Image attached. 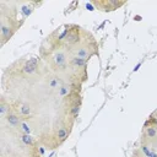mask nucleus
<instances>
[{
  "label": "nucleus",
  "mask_w": 157,
  "mask_h": 157,
  "mask_svg": "<svg viewBox=\"0 0 157 157\" xmlns=\"http://www.w3.org/2000/svg\"><path fill=\"white\" fill-rule=\"evenodd\" d=\"M150 157H157V155H156V153H153V152H152V153H151V156H150Z\"/></svg>",
  "instance_id": "6ab92c4d"
},
{
  "label": "nucleus",
  "mask_w": 157,
  "mask_h": 157,
  "mask_svg": "<svg viewBox=\"0 0 157 157\" xmlns=\"http://www.w3.org/2000/svg\"><path fill=\"white\" fill-rule=\"evenodd\" d=\"M21 140L25 145L27 146H32L33 144H35V140H33V138L30 135V134H22L21 135Z\"/></svg>",
  "instance_id": "423d86ee"
},
{
  "label": "nucleus",
  "mask_w": 157,
  "mask_h": 157,
  "mask_svg": "<svg viewBox=\"0 0 157 157\" xmlns=\"http://www.w3.org/2000/svg\"><path fill=\"white\" fill-rule=\"evenodd\" d=\"M22 12L25 13V15H28V13H31V11H28V8H27V6H23V8H22Z\"/></svg>",
  "instance_id": "a211bd4d"
},
{
  "label": "nucleus",
  "mask_w": 157,
  "mask_h": 157,
  "mask_svg": "<svg viewBox=\"0 0 157 157\" xmlns=\"http://www.w3.org/2000/svg\"><path fill=\"white\" fill-rule=\"evenodd\" d=\"M20 126H21V129H22V131L25 133V134H31V128L28 126L26 124V123H21V124H20Z\"/></svg>",
  "instance_id": "ddd939ff"
},
{
  "label": "nucleus",
  "mask_w": 157,
  "mask_h": 157,
  "mask_svg": "<svg viewBox=\"0 0 157 157\" xmlns=\"http://www.w3.org/2000/svg\"><path fill=\"white\" fill-rule=\"evenodd\" d=\"M65 42L66 44H75V43H77L79 42V36H77V33H67V36L65 37Z\"/></svg>",
  "instance_id": "20e7f679"
},
{
  "label": "nucleus",
  "mask_w": 157,
  "mask_h": 157,
  "mask_svg": "<svg viewBox=\"0 0 157 157\" xmlns=\"http://www.w3.org/2000/svg\"><path fill=\"white\" fill-rule=\"evenodd\" d=\"M75 53H76V57H79V58H82V59H86V60H87V58H90V54H88L86 48H80Z\"/></svg>",
  "instance_id": "1a4fd4ad"
},
{
  "label": "nucleus",
  "mask_w": 157,
  "mask_h": 157,
  "mask_svg": "<svg viewBox=\"0 0 157 157\" xmlns=\"http://www.w3.org/2000/svg\"><path fill=\"white\" fill-rule=\"evenodd\" d=\"M71 64L75 65V66H85V64H86V59L79 58V57H75V58L71 60Z\"/></svg>",
  "instance_id": "9d476101"
},
{
  "label": "nucleus",
  "mask_w": 157,
  "mask_h": 157,
  "mask_svg": "<svg viewBox=\"0 0 157 157\" xmlns=\"http://www.w3.org/2000/svg\"><path fill=\"white\" fill-rule=\"evenodd\" d=\"M37 58H32V59H30L27 63L25 64V66H23V71L26 72V74H33L36 70H37Z\"/></svg>",
  "instance_id": "f257e3e1"
},
{
  "label": "nucleus",
  "mask_w": 157,
  "mask_h": 157,
  "mask_svg": "<svg viewBox=\"0 0 157 157\" xmlns=\"http://www.w3.org/2000/svg\"><path fill=\"white\" fill-rule=\"evenodd\" d=\"M142 151H144V153H145L147 157H150V156H151V153H152V152L150 151V150H148L146 146H142Z\"/></svg>",
  "instance_id": "f3484780"
},
{
  "label": "nucleus",
  "mask_w": 157,
  "mask_h": 157,
  "mask_svg": "<svg viewBox=\"0 0 157 157\" xmlns=\"http://www.w3.org/2000/svg\"><path fill=\"white\" fill-rule=\"evenodd\" d=\"M70 113L72 114L74 118L79 117V113H80V104H74L72 108H71V111H70Z\"/></svg>",
  "instance_id": "9b49d317"
},
{
  "label": "nucleus",
  "mask_w": 157,
  "mask_h": 157,
  "mask_svg": "<svg viewBox=\"0 0 157 157\" xmlns=\"http://www.w3.org/2000/svg\"><path fill=\"white\" fill-rule=\"evenodd\" d=\"M67 135H69V134H67V130H66L65 128H59V129H58L57 136H58V138H59L61 141L66 140V139H67Z\"/></svg>",
  "instance_id": "6e6552de"
},
{
  "label": "nucleus",
  "mask_w": 157,
  "mask_h": 157,
  "mask_svg": "<svg viewBox=\"0 0 157 157\" xmlns=\"http://www.w3.org/2000/svg\"><path fill=\"white\" fill-rule=\"evenodd\" d=\"M6 120H8V123L11 125V126H18L21 123H20V119H18V117H17V114H15V113H9L8 114V117H6Z\"/></svg>",
  "instance_id": "f03ea898"
},
{
  "label": "nucleus",
  "mask_w": 157,
  "mask_h": 157,
  "mask_svg": "<svg viewBox=\"0 0 157 157\" xmlns=\"http://www.w3.org/2000/svg\"><path fill=\"white\" fill-rule=\"evenodd\" d=\"M54 61H55V64L58 66H64L66 64V58L63 53H58V54H55V57H54Z\"/></svg>",
  "instance_id": "39448f33"
},
{
  "label": "nucleus",
  "mask_w": 157,
  "mask_h": 157,
  "mask_svg": "<svg viewBox=\"0 0 157 157\" xmlns=\"http://www.w3.org/2000/svg\"><path fill=\"white\" fill-rule=\"evenodd\" d=\"M145 134H146V138L150 140L157 139V129L155 126H147L145 129Z\"/></svg>",
  "instance_id": "7ed1b4c3"
},
{
  "label": "nucleus",
  "mask_w": 157,
  "mask_h": 157,
  "mask_svg": "<svg viewBox=\"0 0 157 157\" xmlns=\"http://www.w3.org/2000/svg\"><path fill=\"white\" fill-rule=\"evenodd\" d=\"M6 111H8V106L5 104V102H3V103H1V108H0V113H1L3 117H5Z\"/></svg>",
  "instance_id": "4468645a"
},
{
  "label": "nucleus",
  "mask_w": 157,
  "mask_h": 157,
  "mask_svg": "<svg viewBox=\"0 0 157 157\" xmlns=\"http://www.w3.org/2000/svg\"><path fill=\"white\" fill-rule=\"evenodd\" d=\"M20 112H21L22 115H30L31 114V108L26 104H22L21 108H20Z\"/></svg>",
  "instance_id": "f8f14e48"
},
{
  "label": "nucleus",
  "mask_w": 157,
  "mask_h": 157,
  "mask_svg": "<svg viewBox=\"0 0 157 157\" xmlns=\"http://www.w3.org/2000/svg\"><path fill=\"white\" fill-rule=\"evenodd\" d=\"M59 93H60V96H65V94L66 93H69V88H67V87H61L60 88V91H59Z\"/></svg>",
  "instance_id": "2eb2a0df"
},
{
  "label": "nucleus",
  "mask_w": 157,
  "mask_h": 157,
  "mask_svg": "<svg viewBox=\"0 0 157 157\" xmlns=\"http://www.w3.org/2000/svg\"><path fill=\"white\" fill-rule=\"evenodd\" d=\"M12 157H16V156H12Z\"/></svg>",
  "instance_id": "aec40b11"
},
{
  "label": "nucleus",
  "mask_w": 157,
  "mask_h": 157,
  "mask_svg": "<svg viewBox=\"0 0 157 157\" xmlns=\"http://www.w3.org/2000/svg\"><path fill=\"white\" fill-rule=\"evenodd\" d=\"M49 86L53 87V88H54V87H57V86H58V81H57V79H52V80L49 81Z\"/></svg>",
  "instance_id": "dca6fc26"
},
{
  "label": "nucleus",
  "mask_w": 157,
  "mask_h": 157,
  "mask_svg": "<svg viewBox=\"0 0 157 157\" xmlns=\"http://www.w3.org/2000/svg\"><path fill=\"white\" fill-rule=\"evenodd\" d=\"M1 36H3L4 42H5V40H8V38H9V37H11L10 27L5 26V23H3V25H1Z\"/></svg>",
  "instance_id": "0eeeda50"
}]
</instances>
